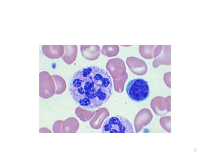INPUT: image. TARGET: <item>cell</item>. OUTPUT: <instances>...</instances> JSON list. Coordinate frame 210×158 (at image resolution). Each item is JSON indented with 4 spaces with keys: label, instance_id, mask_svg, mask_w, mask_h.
Returning <instances> with one entry per match:
<instances>
[{
    "label": "cell",
    "instance_id": "obj_6",
    "mask_svg": "<svg viewBox=\"0 0 210 158\" xmlns=\"http://www.w3.org/2000/svg\"><path fill=\"white\" fill-rule=\"evenodd\" d=\"M82 55L90 61L97 59L99 54L100 47L97 45H81L80 48Z\"/></svg>",
    "mask_w": 210,
    "mask_h": 158
},
{
    "label": "cell",
    "instance_id": "obj_1",
    "mask_svg": "<svg viewBox=\"0 0 210 158\" xmlns=\"http://www.w3.org/2000/svg\"><path fill=\"white\" fill-rule=\"evenodd\" d=\"M113 85L108 73L97 66L83 68L76 72L69 85L74 101L87 109L101 106L109 99Z\"/></svg>",
    "mask_w": 210,
    "mask_h": 158
},
{
    "label": "cell",
    "instance_id": "obj_3",
    "mask_svg": "<svg viewBox=\"0 0 210 158\" xmlns=\"http://www.w3.org/2000/svg\"><path fill=\"white\" fill-rule=\"evenodd\" d=\"M126 91L129 98L136 102L146 100L149 95L148 83L141 78H135L130 81L127 85Z\"/></svg>",
    "mask_w": 210,
    "mask_h": 158
},
{
    "label": "cell",
    "instance_id": "obj_10",
    "mask_svg": "<svg viewBox=\"0 0 210 158\" xmlns=\"http://www.w3.org/2000/svg\"><path fill=\"white\" fill-rule=\"evenodd\" d=\"M48 130L45 127H42L41 128L39 129V132L40 133H44L48 132Z\"/></svg>",
    "mask_w": 210,
    "mask_h": 158
},
{
    "label": "cell",
    "instance_id": "obj_5",
    "mask_svg": "<svg viewBox=\"0 0 210 158\" xmlns=\"http://www.w3.org/2000/svg\"><path fill=\"white\" fill-rule=\"evenodd\" d=\"M62 45H43L42 47L43 54L51 59H58L62 56L64 52V48Z\"/></svg>",
    "mask_w": 210,
    "mask_h": 158
},
{
    "label": "cell",
    "instance_id": "obj_2",
    "mask_svg": "<svg viewBox=\"0 0 210 158\" xmlns=\"http://www.w3.org/2000/svg\"><path fill=\"white\" fill-rule=\"evenodd\" d=\"M102 133H134L132 125L127 118L115 116L108 118L103 125Z\"/></svg>",
    "mask_w": 210,
    "mask_h": 158
},
{
    "label": "cell",
    "instance_id": "obj_7",
    "mask_svg": "<svg viewBox=\"0 0 210 158\" xmlns=\"http://www.w3.org/2000/svg\"><path fill=\"white\" fill-rule=\"evenodd\" d=\"M65 53L62 58L66 63L70 64L75 60L77 52V47L76 45H64Z\"/></svg>",
    "mask_w": 210,
    "mask_h": 158
},
{
    "label": "cell",
    "instance_id": "obj_9",
    "mask_svg": "<svg viewBox=\"0 0 210 158\" xmlns=\"http://www.w3.org/2000/svg\"><path fill=\"white\" fill-rule=\"evenodd\" d=\"M118 49V45H104L102 48V52L107 56H111L114 55L117 53Z\"/></svg>",
    "mask_w": 210,
    "mask_h": 158
},
{
    "label": "cell",
    "instance_id": "obj_4",
    "mask_svg": "<svg viewBox=\"0 0 210 158\" xmlns=\"http://www.w3.org/2000/svg\"><path fill=\"white\" fill-rule=\"evenodd\" d=\"M39 96L43 99H47L53 95L55 91V85L50 74L43 71L39 74Z\"/></svg>",
    "mask_w": 210,
    "mask_h": 158
},
{
    "label": "cell",
    "instance_id": "obj_8",
    "mask_svg": "<svg viewBox=\"0 0 210 158\" xmlns=\"http://www.w3.org/2000/svg\"><path fill=\"white\" fill-rule=\"evenodd\" d=\"M57 87V94L61 93L64 90L66 87V83L64 79L61 77L57 75H52Z\"/></svg>",
    "mask_w": 210,
    "mask_h": 158
}]
</instances>
